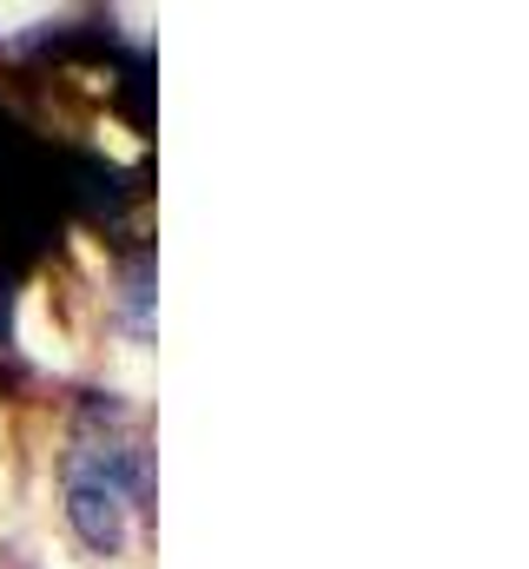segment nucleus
Wrapping results in <instances>:
<instances>
[{
    "label": "nucleus",
    "mask_w": 529,
    "mask_h": 569,
    "mask_svg": "<svg viewBox=\"0 0 529 569\" xmlns=\"http://www.w3.org/2000/svg\"><path fill=\"white\" fill-rule=\"evenodd\" d=\"M127 490H113V483H100V477H87V470H73L67 477V517H73V530H80V543L87 550H120V537H127Z\"/></svg>",
    "instance_id": "f257e3e1"
}]
</instances>
